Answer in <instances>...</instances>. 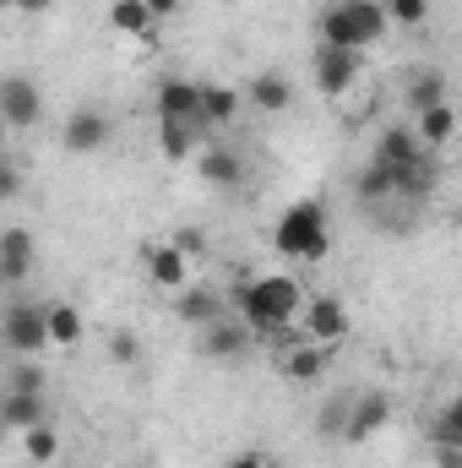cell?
Here are the masks:
<instances>
[{
    "mask_svg": "<svg viewBox=\"0 0 462 468\" xmlns=\"http://www.w3.org/2000/svg\"><path fill=\"white\" fill-rule=\"evenodd\" d=\"M403 104H408V115H425V110H436V104H452V99H446V71H441V66H419V71L408 77V88H403Z\"/></svg>",
    "mask_w": 462,
    "mask_h": 468,
    "instance_id": "obj_20",
    "label": "cell"
},
{
    "mask_svg": "<svg viewBox=\"0 0 462 468\" xmlns=\"http://www.w3.org/2000/svg\"><path fill=\"white\" fill-rule=\"evenodd\" d=\"M0 338H5L11 359H38L44 349H55V344H49L44 305H27V300H11V305L0 311Z\"/></svg>",
    "mask_w": 462,
    "mask_h": 468,
    "instance_id": "obj_4",
    "label": "cell"
},
{
    "mask_svg": "<svg viewBox=\"0 0 462 468\" xmlns=\"http://www.w3.org/2000/svg\"><path fill=\"white\" fill-rule=\"evenodd\" d=\"M386 27H392L386 0H332V5L321 11V44L353 49V55L375 49V44L386 38Z\"/></svg>",
    "mask_w": 462,
    "mask_h": 468,
    "instance_id": "obj_3",
    "label": "cell"
},
{
    "mask_svg": "<svg viewBox=\"0 0 462 468\" xmlns=\"http://www.w3.org/2000/svg\"><path fill=\"white\" fill-rule=\"evenodd\" d=\"M359 77H364V55H353V49L321 44L316 60H310V82H316L321 99H348V93L359 88Z\"/></svg>",
    "mask_w": 462,
    "mask_h": 468,
    "instance_id": "obj_6",
    "label": "cell"
},
{
    "mask_svg": "<svg viewBox=\"0 0 462 468\" xmlns=\"http://www.w3.org/2000/svg\"><path fill=\"white\" fill-rule=\"evenodd\" d=\"M386 425H392V398H386V392H359L353 409H348V441L343 447H364V441H375Z\"/></svg>",
    "mask_w": 462,
    "mask_h": 468,
    "instance_id": "obj_11",
    "label": "cell"
},
{
    "mask_svg": "<svg viewBox=\"0 0 462 468\" xmlns=\"http://www.w3.org/2000/svg\"><path fill=\"white\" fill-rule=\"evenodd\" d=\"M44 322H49V344L55 349H77L88 338V316L71 300H44Z\"/></svg>",
    "mask_w": 462,
    "mask_h": 468,
    "instance_id": "obj_21",
    "label": "cell"
},
{
    "mask_svg": "<svg viewBox=\"0 0 462 468\" xmlns=\"http://www.w3.org/2000/svg\"><path fill=\"white\" fill-rule=\"evenodd\" d=\"M348 409H353V398H332V403L321 409V420H316V425H321V436H327V441H348Z\"/></svg>",
    "mask_w": 462,
    "mask_h": 468,
    "instance_id": "obj_29",
    "label": "cell"
},
{
    "mask_svg": "<svg viewBox=\"0 0 462 468\" xmlns=\"http://www.w3.org/2000/svg\"><path fill=\"white\" fill-rule=\"evenodd\" d=\"M327 365H332V349H327V344H310V338L289 344L283 359H278V370H283L289 381H321V376H327Z\"/></svg>",
    "mask_w": 462,
    "mask_h": 468,
    "instance_id": "obj_17",
    "label": "cell"
},
{
    "mask_svg": "<svg viewBox=\"0 0 462 468\" xmlns=\"http://www.w3.org/2000/svg\"><path fill=\"white\" fill-rule=\"evenodd\" d=\"M22 452L33 458V463H55L60 458V431L44 420V425H33V431H22Z\"/></svg>",
    "mask_w": 462,
    "mask_h": 468,
    "instance_id": "obj_26",
    "label": "cell"
},
{
    "mask_svg": "<svg viewBox=\"0 0 462 468\" xmlns=\"http://www.w3.org/2000/svg\"><path fill=\"white\" fill-rule=\"evenodd\" d=\"M272 245H278L289 261H305V267L327 261V250H332V218H327V202H321V197H299V202L272 224Z\"/></svg>",
    "mask_w": 462,
    "mask_h": 468,
    "instance_id": "obj_2",
    "label": "cell"
},
{
    "mask_svg": "<svg viewBox=\"0 0 462 468\" xmlns=\"http://www.w3.org/2000/svg\"><path fill=\"white\" fill-rule=\"evenodd\" d=\"M224 468H267V452H261V447H250V452H234Z\"/></svg>",
    "mask_w": 462,
    "mask_h": 468,
    "instance_id": "obj_34",
    "label": "cell"
},
{
    "mask_svg": "<svg viewBox=\"0 0 462 468\" xmlns=\"http://www.w3.org/2000/svg\"><path fill=\"white\" fill-rule=\"evenodd\" d=\"M430 441H441V447H462V392L441 409V420L430 425Z\"/></svg>",
    "mask_w": 462,
    "mask_h": 468,
    "instance_id": "obj_27",
    "label": "cell"
},
{
    "mask_svg": "<svg viewBox=\"0 0 462 468\" xmlns=\"http://www.w3.org/2000/svg\"><path fill=\"white\" fill-rule=\"evenodd\" d=\"M110 354H115V365H136L142 359V338L136 333H110Z\"/></svg>",
    "mask_w": 462,
    "mask_h": 468,
    "instance_id": "obj_31",
    "label": "cell"
},
{
    "mask_svg": "<svg viewBox=\"0 0 462 468\" xmlns=\"http://www.w3.org/2000/svg\"><path fill=\"white\" fill-rule=\"evenodd\" d=\"M49 5H55V0H11L5 11H16V16H44Z\"/></svg>",
    "mask_w": 462,
    "mask_h": 468,
    "instance_id": "obj_35",
    "label": "cell"
},
{
    "mask_svg": "<svg viewBox=\"0 0 462 468\" xmlns=\"http://www.w3.org/2000/svg\"><path fill=\"white\" fill-rule=\"evenodd\" d=\"M33 261H38L33 234L22 229V224H11V229L0 234V283H22L33 272Z\"/></svg>",
    "mask_w": 462,
    "mask_h": 468,
    "instance_id": "obj_16",
    "label": "cell"
},
{
    "mask_svg": "<svg viewBox=\"0 0 462 468\" xmlns=\"http://www.w3.org/2000/svg\"><path fill=\"white\" fill-rule=\"evenodd\" d=\"M229 300H234V316L239 322H250L256 333H278V327H299L310 294L289 272H261V278H239Z\"/></svg>",
    "mask_w": 462,
    "mask_h": 468,
    "instance_id": "obj_1",
    "label": "cell"
},
{
    "mask_svg": "<svg viewBox=\"0 0 462 468\" xmlns=\"http://www.w3.org/2000/svg\"><path fill=\"white\" fill-rule=\"evenodd\" d=\"M147 5H152V16H158V22H169V16H180V0H147Z\"/></svg>",
    "mask_w": 462,
    "mask_h": 468,
    "instance_id": "obj_37",
    "label": "cell"
},
{
    "mask_svg": "<svg viewBox=\"0 0 462 468\" xmlns=\"http://www.w3.org/2000/svg\"><path fill=\"white\" fill-rule=\"evenodd\" d=\"M191 261H196V256H185L174 239H158V245H147V250H142L147 283H152L158 294H169V300H174L180 289H191V283H196V278H191Z\"/></svg>",
    "mask_w": 462,
    "mask_h": 468,
    "instance_id": "obj_7",
    "label": "cell"
},
{
    "mask_svg": "<svg viewBox=\"0 0 462 468\" xmlns=\"http://www.w3.org/2000/svg\"><path fill=\"white\" fill-rule=\"evenodd\" d=\"M152 27H158V16H152L147 0H110V33L142 38V33H152Z\"/></svg>",
    "mask_w": 462,
    "mask_h": 468,
    "instance_id": "obj_24",
    "label": "cell"
},
{
    "mask_svg": "<svg viewBox=\"0 0 462 468\" xmlns=\"http://www.w3.org/2000/svg\"><path fill=\"white\" fill-rule=\"evenodd\" d=\"M375 164H392V169H414V164H430V147L419 142L414 125H386L381 142H375Z\"/></svg>",
    "mask_w": 462,
    "mask_h": 468,
    "instance_id": "obj_14",
    "label": "cell"
},
{
    "mask_svg": "<svg viewBox=\"0 0 462 468\" xmlns=\"http://www.w3.org/2000/svg\"><path fill=\"white\" fill-rule=\"evenodd\" d=\"M110 136H115V120L104 104H77L66 125H60V147L66 153H77V158H93V153H104L110 147Z\"/></svg>",
    "mask_w": 462,
    "mask_h": 468,
    "instance_id": "obj_5",
    "label": "cell"
},
{
    "mask_svg": "<svg viewBox=\"0 0 462 468\" xmlns=\"http://www.w3.org/2000/svg\"><path fill=\"white\" fill-rule=\"evenodd\" d=\"M174 316H180V322H191V327H207V322H218V316H224V300H218V289L191 283V289H180V294H174Z\"/></svg>",
    "mask_w": 462,
    "mask_h": 468,
    "instance_id": "obj_22",
    "label": "cell"
},
{
    "mask_svg": "<svg viewBox=\"0 0 462 468\" xmlns=\"http://www.w3.org/2000/svg\"><path fill=\"white\" fill-rule=\"evenodd\" d=\"M245 104L261 110V115H283V110L294 104V82H289L283 71H256L250 88H245Z\"/></svg>",
    "mask_w": 462,
    "mask_h": 468,
    "instance_id": "obj_18",
    "label": "cell"
},
{
    "mask_svg": "<svg viewBox=\"0 0 462 468\" xmlns=\"http://www.w3.org/2000/svg\"><path fill=\"white\" fill-rule=\"evenodd\" d=\"M22 197V164L5 153V164H0V202H16Z\"/></svg>",
    "mask_w": 462,
    "mask_h": 468,
    "instance_id": "obj_32",
    "label": "cell"
},
{
    "mask_svg": "<svg viewBox=\"0 0 462 468\" xmlns=\"http://www.w3.org/2000/svg\"><path fill=\"white\" fill-rule=\"evenodd\" d=\"M386 16H392V27H425L430 22V0H386Z\"/></svg>",
    "mask_w": 462,
    "mask_h": 468,
    "instance_id": "obj_28",
    "label": "cell"
},
{
    "mask_svg": "<svg viewBox=\"0 0 462 468\" xmlns=\"http://www.w3.org/2000/svg\"><path fill=\"white\" fill-rule=\"evenodd\" d=\"M299 338L338 349L348 338V305L338 294H310V300H305V316H299Z\"/></svg>",
    "mask_w": 462,
    "mask_h": 468,
    "instance_id": "obj_8",
    "label": "cell"
},
{
    "mask_svg": "<svg viewBox=\"0 0 462 468\" xmlns=\"http://www.w3.org/2000/svg\"><path fill=\"white\" fill-rule=\"evenodd\" d=\"M245 110V93L229 88V82H202V120H207V131L218 136V131H229L234 120Z\"/></svg>",
    "mask_w": 462,
    "mask_h": 468,
    "instance_id": "obj_19",
    "label": "cell"
},
{
    "mask_svg": "<svg viewBox=\"0 0 462 468\" xmlns=\"http://www.w3.org/2000/svg\"><path fill=\"white\" fill-rule=\"evenodd\" d=\"M169 239H174V245H180L185 256H202V250H207V239H202V229H196V224H185V229H174Z\"/></svg>",
    "mask_w": 462,
    "mask_h": 468,
    "instance_id": "obj_33",
    "label": "cell"
},
{
    "mask_svg": "<svg viewBox=\"0 0 462 468\" xmlns=\"http://www.w3.org/2000/svg\"><path fill=\"white\" fill-rule=\"evenodd\" d=\"M5 392H44V365L16 359V365L5 370Z\"/></svg>",
    "mask_w": 462,
    "mask_h": 468,
    "instance_id": "obj_30",
    "label": "cell"
},
{
    "mask_svg": "<svg viewBox=\"0 0 462 468\" xmlns=\"http://www.w3.org/2000/svg\"><path fill=\"white\" fill-rule=\"evenodd\" d=\"M436 468H462V447H441L436 441Z\"/></svg>",
    "mask_w": 462,
    "mask_h": 468,
    "instance_id": "obj_36",
    "label": "cell"
},
{
    "mask_svg": "<svg viewBox=\"0 0 462 468\" xmlns=\"http://www.w3.org/2000/svg\"><path fill=\"white\" fill-rule=\"evenodd\" d=\"M152 110H158V120H202V82L163 77L158 93H152ZM202 125H207V120H202Z\"/></svg>",
    "mask_w": 462,
    "mask_h": 468,
    "instance_id": "obj_13",
    "label": "cell"
},
{
    "mask_svg": "<svg viewBox=\"0 0 462 468\" xmlns=\"http://www.w3.org/2000/svg\"><path fill=\"white\" fill-rule=\"evenodd\" d=\"M38 115H44V88H38L33 77L11 71V77L0 82V120H5L11 131H27Z\"/></svg>",
    "mask_w": 462,
    "mask_h": 468,
    "instance_id": "obj_9",
    "label": "cell"
},
{
    "mask_svg": "<svg viewBox=\"0 0 462 468\" xmlns=\"http://www.w3.org/2000/svg\"><path fill=\"white\" fill-rule=\"evenodd\" d=\"M213 131L202 125V120H158V153H163V164H191V158H202V142H207Z\"/></svg>",
    "mask_w": 462,
    "mask_h": 468,
    "instance_id": "obj_12",
    "label": "cell"
},
{
    "mask_svg": "<svg viewBox=\"0 0 462 468\" xmlns=\"http://www.w3.org/2000/svg\"><path fill=\"white\" fill-rule=\"evenodd\" d=\"M414 131H419V142H425L430 153H441V147H452V136H457V110H452V104H436V110L414 115Z\"/></svg>",
    "mask_w": 462,
    "mask_h": 468,
    "instance_id": "obj_25",
    "label": "cell"
},
{
    "mask_svg": "<svg viewBox=\"0 0 462 468\" xmlns=\"http://www.w3.org/2000/svg\"><path fill=\"white\" fill-rule=\"evenodd\" d=\"M0 420H5V431H33V425H44V392H0Z\"/></svg>",
    "mask_w": 462,
    "mask_h": 468,
    "instance_id": "obj_23",
    "label": "cell"
},
{
    "mask_svg": "<svg viewBox=\"0 0 462 468\" xmlns=\"http://www.w3.org/2000/svg\"><path fill=\"white\" fill-rule=\"evenodd\" d=\"M250 338H256L250 322H239V316H218V322L202 327V354L218 359V365H234V359L250 354Z\"/></svg>",
    "mask_w": 462,
    "mask_h": 468,
    "instance_id": "obj_10",
    "label": "cell"
},
{
    "mask_svg": "<svg viewBox=\"0 0 462 468\" xmlns=\"http://www.w3.org/2000/svg\"><path fill=\"white\" fill-rule=\"evenodd\" d=\"M196 175H202L207 186H218V191H239V186H245V158H239V147L207 142L202 158H196Z\"/></svg>",
    "mask_w": 462,
    "mask_h": 468,
    "instance_id": "obj_15",
    "label": "cell"
}]
</instances>
